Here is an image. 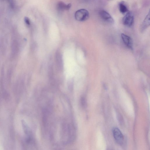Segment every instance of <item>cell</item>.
<instances>
[{
  "instance_id": "obj_11",
  "label": "cell",
  "mask_w": 150,
  "mask_h": 150,
  "mask_svg": "<svg viewBox=\"0 0 150 150\" xmlns=\"http://www.w3.org/2000/svg\"><path fill=\"white\" fill-rule=\"evenodd\" d=\"M81 105L83 107H85L86 105V102L84 97H82L81 99Z\"/></svg>"
},
{
  "instance_id": "obj_4",
  "label": "cell",
  "mask_w": 150,
  "mask_h": 150,
  "mask_svg": "<svg viewBox=\"0 0 150 150\" xmlns=\"http://www.w3.org/2000/svg\"><path fill=\"white\" fill-rule=\"evenodd\" d=\"M99 15L101 18L104 21L111 24H113L114 21L112 17L107 11L102 10L99 11Z\"/></svg>"
},
{
  "instance_id": "obj_9",
  "label": "cell",
  "mask_w": 150,
  "mask_h": 150,
  "mask_svg": "<svg viewBox=\"0 0 150 150\" xmlns=\"http://www.w3.org/2000/svg\"><path fill=\"white\" fill-rule=\"evenodd\" d=\"M71 6V4L66 5L62 2H60L57 5V9L62 11L65 10H68L70 9Z\"/></svg>"
},
{
  "instance_id": "obj_5",
  "label": "cell",
  "mask_w": 150,
  "mask_h": 150,
  "mask_svg": "<svg viewBox=\"0 0 150 150\" xmlns=\"http://www.w3.org/2000/svg\"><path fill=\"white\" fill-rule=\"evenodd\" d=\"M55 60L57 69L59 71H62L63 70V63L62 55L59 51L56 52Z\"/></svg>"
},
{
  "instance_id": "obj_2",
  "label": "cell",
  "mask_w": 150,
  "mask_h": 150,
  "mask_svg": "<svg viewBox=\"0 0 150 150\" xmlns=\"http://www.w3.org/2000/svg\"><path fill=\"white\" fill-rule=\"evenodd\" d=\"M134 19L133 13L131 11H129L123 17L122 19L123 23L126 26L131 27L133 24Z\"/></svg>"
},
{
  "instance_id": "obj_7",
  "label": "cell",
  "mask_w": 150,
  "mask_h": 150,
  "mask_svg": "<svg viewBox=\"0 0 150 150\" xmlns=\"http://www.w3.org/2000/svg\"><path fill=\"white\" fill-rule=\"evenodd\" d=\"M21 123L23 129L26 136V138L32 137L31 130L26 122L24 120H22Z\"/></svg>"
},
{
  "instance_id": "obj_6",
  "label": "cell",
  "mask_w": 150,
  "mask_h": 150,
  "mask_svg": "<svg viewBox=\"0 0 150 150\" xmlns=\"http://www.w3.org/2000/svg\"><path fill=\"white\" fill-rule=\"evenodd\" d=\"M121 37L123 43L127 47L131 49H132L133 47V43L131 39L129 36L123 33L121 34Z\"/></svg>"
},
{
  "instance_id": "obj_10",
  "label": "cell",
  "mask_w": 150,
  "mask_h": 150,
  "mask_svg": "<svg viewBox=\"0 0 150 150\" xmlns=\"http://www.w3.org/2000/svg\"><path fill=\"white\" fill-rule=\"evenodd\" d=\"M119 9L120 12L123 14L128 12V11L127 6L123 1H122L119 3Z\"/></svg>"
},
{
  "instance_id": "obj_12",
  "label": "cell",
  "mask_w": 150,
  "mask_h": 150,
  "mask_svg": "<svg viewBox=\"0 0 150 150\" xmlns=\"http://www.w3.org/2000/svg\"><path fill=\"white\" fill-rule=\"evenodd\" d=\"M8 1L11 7L12 8H14L15 4L14 0H8Z\"/></svg>"
},
{
  "instance_id": "obj_8",
  "label": "cell",
  "mask_w": 150,
  "mask_h": 150,
  "mask_svg": "<svg viewBox=\"0 0 150 150\" xmlns=\"http://www.w3.org/2000/svg\"><path fill=\"white\" fill-rule=\"evenodd\" d=\"M150 24V15L149 13L142 23L141 26V31H143L145 30L149 26Z\"/></svg>"
},
{
  "instance_id": "obj_13",
  "label": "cell",
  "mask_w": 150,
  "mask_h": 150,
  "mask_svg": "<svg viewBox=\"0 0 150 150\" xmlns=\"http://www.w3.org/2000/svg\"><path fill=\"white\" fill-rule=\"evenodd\" d=\"M25 22L26 24L28 25H29L30 24V21L29 19L27 17H25Z\"/></svg>"
},
{
  "instance_id": "obj_1",
  "label": "cell",
  "mask_w": 150,
  "mask_h": 150,
  "mask_svg": "<svg viewBox=\"0 0 150 150\" xmlns=\"http://www.w3.org/2000/svg\"><path fill=\"white\" fill-rule=\"evenodd\" d=\"M75 18L77 21L83 22L87 20L89 17V11L85 9H81L77 11L75 13Z\"/></svg>"
},
{
  "instance_id": "obj_3",
  "label": "cell",
  "mask_w": 150,
  "mask_h": 150,
  "mask_svg": "<svg viewBox=\"0 0 150 150\" xmlns=\"http://www.w3.org/2000/svg\"><path fill=\"white\" fill-rule=\"evenodd\" d=\"M113 133L115 140L117 143L119 145H123L124 141V137L120 130L117 128H114L113 130Z\"/></svg>"
}]
</instances>
